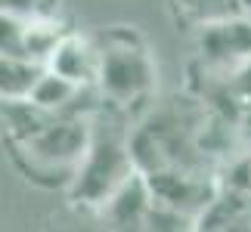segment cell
Returning a JSON list of instances; mask_svg holds the SVG:
<instances>
[{"instance_id":"obj_10","label":"cell","mask_w":251,"mask_h":232,"mask_svg":"<svg viewBox=\"0 0 251 232\" xmlns=\"http://www.w3.org/2000/svg\"><path fill=\"white\" fill-rule=\"evenodd\" d=\"M72 31L65 28L59 19H34L28 22V37H25V59H31L37 65H50L53 53L59 50V44Z\"/></svg>"},{"instance_id":"obj_6","label":"cell","mask_w":251,"mask_h":232,"mask_svg":"<svg viewBox=\"0 0 251 232\" xmlns=\"http://www.w3.org/2000/svg\"><path fill=\"white\" fill-rule=\"evenodd\" d=\"M152 205H155V198H152L149 180L143 177V173H137V177H130L100 210H96V217L112 232H143V223H146Z\"/></svg>"},{"instance_id":"obj_14","label":"cell","mask_w":251,"mask_h":232,"mask_svg":"<svg viewBox=\"0 0 251 232\" xmlns=\"http://www.w3.org/2000/svg\"><path fill=\"white\" fill-rule=\"evenodd\" d=\"M25 37H28V22L25 19L0 9V56H6V59L25 56Z\"/></svg>"},{"instance_id":"obj_12","label":"cell","mask_w":251,"mask_h":232,"mask_svg":"<svg viewBox=\"0 0 251 232\" xmlns=\"http://www.w3.org/2000/svg\"><path fill=\"white\" fill-rule=\"evenodd\" d=\"M174 6L180 9V16L186 22L199 25V28L224 22V19H233V16H242L236 0H174Z\"/></svg>"},{"instance_id":"obj_5","label":"cell","mask_w":251,"mask_h":232,"mask_svg":"<svg viewBox=\"0 0 251 232\" xmlns=\"http://www.w3.org/2000/svg\"><path fill=\"white\" fill-rule=\"evenodd\" d=\"M199 56L214 69H242L251 62V19L233 16L224 22L205 25L199 34Z\"/></svg>"},{"instance_id":"obj_13","label":"cell","mask_w":251,"mask_h":232,"mask_svg":"<svg viewBox=\"0 0 251 232\" xmlns=\"http://www.w3.org/2000/svg\"><path fill=\"white\" fill-rule=\"evenodd\" d=\"M143 232H199V220H192L186 214L165 205H152L146 223H143Z\"/></svg>"},{"instance_id":"obj_9","label":"cell","mask_w":251,"mask_h":232,"mask_svg":"<svg viewBox=\"0 0 251 232\" xmlns=\"http://www.w3.org/2000/svg\"><path fill=\"white\" fill-rule=\"evenodd\" d=\"M44 65H37L25 56L19 59H6L0 56V102H19V99H31L37 81L44 77Z\"/></svg>"},{"instance_id":"obj_7","label":"cell","mask_w":251,"mask_h":232,"mask_svg":"<svg viewBox=\"0 0 251 232\" xmlns=\"http://www.w3.org/2000/svg\"><path fill=\"white\" fill-rule=\"evenodd\" d=\"M47 69L65 77V81H72L75 87H96V77H100V46H96V37H81L72 31L59 44V50L53 53Z\"/></svg>"},{"instance_id":"obj_11","label":"cell","mask_w":251,"mask_h":232,"mask_svg":"<svg viewBox=\"0 0 251 232\" xmlns=\"http://www.w3.org/2000/svg\"><path fill=\"white\" fill-rule=\"evenodd\" d=\"M81 90H84V87H75L72 81H65V77H59L56 71L47 69L44 77L37 81L34 93H31V102L37 105V109H44V112L56 115V118H62V115L75 105V99H78Z\"/></svg>"},{"instance_id":"obj_15","label":"cell","mask_w":251,"mask_h":232,"mask_svg":"<svg viewBox=\"0 0 251 232\" xmlns=\"http://www.w3.org/2000/svg\"><path fill=\"white\" fill-rule=\"evenodd\" d=\"M0 9L25 19V22H34V19H59L56 16V9H59L56 0H0Z\"/></svg>"},{"instance_id":"obj_1","label":"cell","mask_w":251,"mask_h":232,"mask_svg":"<svg viewBox=\"0 0 251 232\" xmlns=\"http://www.w3.org/2000/svg\"><path fill=\"white\" fill-rule=\"evenodd\" d=\"M130 133L133 127L127 121V112L102 102V109L96 112V118L90 124L87 155L69 189V198L75 205L96 214L124 183L140 173L130 155Z\"/></svg>"},{"instance_id":"obj_4","label":"cell","mask_w":251,"mask_h":232,"mask_svg":"<svg viewBox=\"0 0 251 232\" xmlns=\"http://www.w3.org/2000/svg\"><path fill=\"white\" fill-rule=\"evenodd\" d=\"M152 198L165 208H174L180 214H186L192 220H201L211 210V205L220 198V186L205 173H192V170H161L155 177H146Z\"/></svg>"},{"instance_id":"obj_3","label":"cell","mask_w":251,"mask_h":232,"mask_svg":"<svg viewBox=\"0 0 251 232\" xmlns=\"http://www.w3.org/2000/svg\"><path fill=\"white\" fill-rule=\"evenodd\" d=\"M90 124L93 121L81 118H56L37 139L25 142V146H9L13 158L28 180L50 189H72L87 146H90Z\"/></svg>"},{"instance_id":"obj_2","label":"cell","mask_w":251,"mask_h":232,"mask_svg":"<svg viewBox=\"0 0 251 232\" xmlns=\"http://www.w3.org/2000/svg\"><path fill=\"white\" fill-rule=\"evenodd\" d=\"M96 46H100L96 90L102 99L121 112L146 102L155 87V62L143 37L130 28H109L96 37Z\"/></svg>"},{"instance_id":"obj_16","label":"cell","mask_w":251,"mask_h":232,"mask_svg":"<svg viewBox=\"0 0 251 232\" xmlns=\"http://www.w3.org/2000/svg\"><path fill=\"white\" fill-rule=\"evenodd\" d=\"M236 6H239V13H242V16L251 19V0H236Z\"/></svg>"},{"instance_id":"obj_8","label":"cell","mask_w":251,"mask_h":232,"mask_svg":"<svg viewBox=\"0 0 251 232\" xmlns=\"http://www.w3.org/2000/svg\"><path fill=\"white\" fill-rule=\"evenodd\" d=\"M0 118L6 124V142L9 146H25V142L37 139L50 127L56 121V115L37 109L31 99H19V102H0Z\"/></svg>"}]
</instances>
